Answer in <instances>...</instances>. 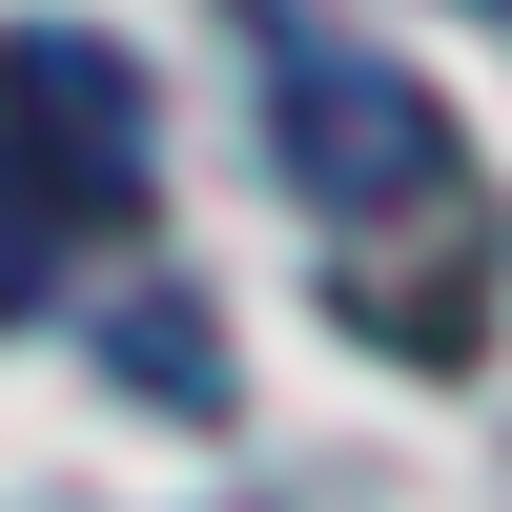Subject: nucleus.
<instances>
[{"label":"nucleus","mask_w":512,"mask_h":512,"mask_svg":"<svg viewBox=\"0 0 512 512\" xmlns=\"http://www.w3.org/2000/svg\"><path fill=\"white\" fill-rule=\"evenodd\" d=\"M226 21H246V82H267L287 205L328 226V308H349L390 369H472V349H492V267H512L472 123H451L390 41L308 21V0H226Z\"/></svg>","instance_id":"1"},{"label":"nucleus","mask_w":512,"mask_h":512,"mask_svg":"<svg viewBox=\"0 0 512 512\" xmlns=\"http://www.w3.org/2000/svg\"><path fill=\"white\" fill-rule=\"evenodd\" d=\"M144 62H123L103 21H21L0 41V226H21V267H62V246H123L144 226Z\"/></svg>","instance_id":"2"},{"label":"nucleus","mask_w":512,"mask_h":512,"mask_svg":"<svg viewBox=\"0 0 512 512\" xmlns=\"http://www.w3.org/2000/svg\"><path fill=\"white\" fill-rule=\"evenodd\" d=\"M492 21H512V0H492Z\"/></svg>","instance_id":"3"}]
</instances>
